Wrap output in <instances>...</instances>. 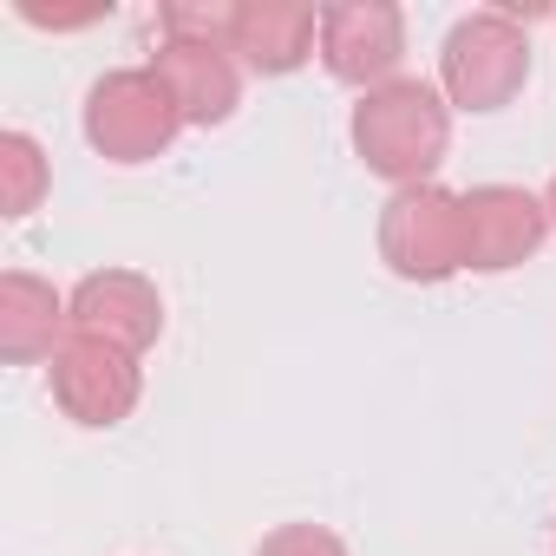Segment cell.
<instances>
[{"label": "cell", "mask_w": 556, "mask_h": 556, "mask_svg": "<svg viewBox=\"0 0 556 556\" xmlns=\"http://www.w3.org/2000/svg\"><path fill=\"white\" fill-rule=\"evenodd\" d=\"M354 151L393 190L432 184V170L452 151V105L426 79H387L354 105Z\"/></svg>", "instance_id": "1"}, {"label": "cell", "mask_w": 556, "mask_h": 556, "mask_svg": "<svg viewBox=\"0 0 556 556\" xmlns=\"http://www.w3.org/2000/svg\"><path fill=\"white\" fill-rule=\"evenodd\" d=\"M439 86L458 112H504L530 86V34L517 27V14H504V8L465 14L445 34Z\"/></svg>", "instance_id": "2"}, {"label": "cell", "mask_w": 556, "mask_h": 556, "mask_svg": "<svg viewBox=\"0 0 556 556\" xmlns=\"http://www.w3.org/2000/svg\"><path fill=\"white\" fill-rule=\"evenodd\" d=\"M177 131H184V112L151 66H118L86 92V144L105 164H151L170 151Z\"/></svg>", "instance_id": "3"}, {"label": "cell", "mask_w": 556, "mask_h": 556, "mask_svg": "<svg viewBox=\"0 0 556 556\" xmlns=\"http://www.w3.org/2000/svg\"><path fill=\"white\" fill-rule=\"evenodd\" d=\"M380 262L400 282H452L465 268V197L439 184L393 190L380 210Z\"/></svg>", "instance_id": "4"}, {"label": "cell", "mask_w": 556, "mask_h": 556, "mask_svg": "<svg viewBox=\"0 0 556 556\" xmlns=\"http://www.w3.org/2000/svg\"><path fill=\"white\" fill-rule=\"evenodd\" d=\"M138 393H144V367L138 354L125 348H105V341H86V334H66V348L53 354V406L73 419V426H125L138 413Z\"/></svg>", "instance_id": "5"}, {"label": "cell", "mask_w": 556, "mask_h": 556, "mask_svg": "<svg viewBox=\"0 0 556 556\" xmlns=\"http://www.w3.org/2000/svg\"><path fill=\"white\" fill-rule=\"evenodd\" d=\"M406 60V14L393 0H341V8H321V66L341 86H387L400 79Z\"/></svg>", "instance_id": "6"}, {"label": "cell", "mask_w": 556, "mask_h": 556, "mask_svg": "<svg viewBox=\"0 0 556 556\" xmlns=\"http://www.w3.org/2000/svg\"><path fill=\"white\" fill-rule=\"evenodd\" d=\"M66 315H73V334L125 348V354H144L164 334V295L144 282L138 268H92L86 282L66 295Z\"/></svg>", "instance_id": "7"}, {"label": "cell", "mask_w": 556, "mask_h": 556, "mask_svg": "<svg viewBox=\"0 0 556 556\" xmlns=\"http://www.w3.org/2000/svg\"><path fill=\"white\" fill-rule=\"evenodd\" d=\"M465 197V268L478 275H504L517 262H530L549 236V203H536L517 184H478L458 190Z\"/></svg>", "instance_id": "8"}, {"label": "cell", "mask_w": 556, "mask_h": 556, "mask_svg": "<svg viewBox=\"0 0 556 556\" xmlns=\"http://www.w3.org/2000/svg\"><path fill=\"white\" fill-rule=\"evenodd\" d=\"M315 47H321V8H308V0H236L229 8V53L262 79L302 73Z\"/></svg>", "instance_id": "9"}, {"label": "cell", "mask_w": 556, "mask_h": 556, "mask_svg": "<svg viewBox=\"0 0 556 556\" xmlns=\"http://www.w3.org/2000/svg\"><path fill=\"white\" fill-rule=\"evenodd\" d=\"M151 73L170 86L184 125H223L236 105H242V73H236V53L216 47V40H157L151 53Z\"/></svg>", "instance_id": "10"}, {"label": "cell", "mask_w": 556, "mask_h": 556, "mask_svg": "<svg viewBox=\"0 0 556 556\" xmlns=\"http://www.w3.org/2000/svg\"><path fill=\"white\" fill-rule=\"evenodd\" d=\"M66 295L53 282L27 268H8L0 275V361L8 367H34V361H53L66 348Z\"/></svg>", "instance_id": "11"}, {"label": "cell", "mask_w": 556, "mask_h": 556, "mask_svg": "<svg viewBox=\"0 0 556 556\" xmlns=\"http://www.w3.org/2000/svg\"><path fill=\"white\" fill-rule=\"evenodd\" d=\"M53 190V164L47 151L27 138V131H0V210H8L14 223L34 216Z\"/></svg>", "instance_id": "12"}, {"label": "cell", "mask_w": 556, "mask_h": 556, "mask_svg": "<svg viewBox=\"0 0 556 556\" xmlns=\"http://www.w3.org/2000/svg\"><path fill=\"white\" fill-rule=\"evenodd\" d=\"M164 40H216L229 47V8H157Z\"/></svg>", "instance_id": "13"}, {"label": "cell", "mask_w": 556, "mask_h": 556, "mask_svg": "<svg viewBox=\"0 0 556 556\" xmlns=\"http://www.w3.org/2000/svg\"><path fill=\"white\" fill-rule=\"evenodd\" d=\"M255 556H348V543L321 523H282V530H268Z\"/></svg>", "instance_id": "14"}, {"label": "cell", "mask_w": 556, "mask_h": 556, "mask_svg": "<svg viewBox=\"0 0 556 556\" xmlns=\"http://www.w3.org/2000/svg\"><path fill=\"white\" fill-rule=\"evenodd\" d=\"M112 8H86V14H47V8H27L21 0V21L27 27H53V34H73V27H92V21H105Z\"/></svg>", "instance_id": "15"}, {"label": "cell", "mask_w": 556, "mask_h": 556, "mask_svg": "<svg viewBox=\"0 0 556 556\" xmlns=\"http://www.w3.org/2000/svg\"><path fill=\"white\" fill-rule=\"evenodd\" d=\"M543 203H549V223H556V177H549V197H543Z\"/></svg>", "instance_id": "16"}]
</instances>
